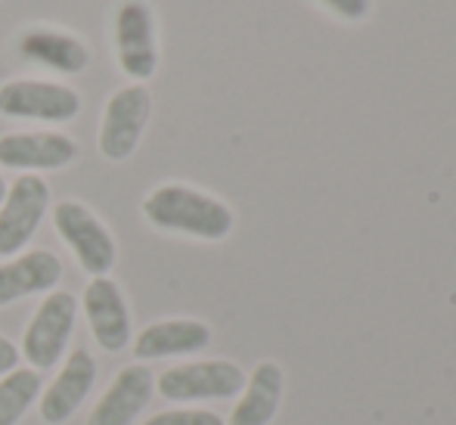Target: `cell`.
Returning <instances> with one entry per match:
<instances>
[{
    "label": "cell",
    "instance_id": "obj_1",
    "mask_svg": "<svg viewBox=\"0 0 456 425\" xmlns=\"http://www.w3.org/2000/svg\"><path fill=\"white\" fill-rule=\"evenodd\" d=\"M143 215L150 224L168 233L196 236L217 242L233 230V211L215 196L181 184H165L143 199Z\"/></svg>",
    "mask_w": 456,
    "mask_h": 425
},
{
    "label": "cell",
    "instance_id": "obj_2",
    "mask_svg": "<svg viewBox=\"0 0 456 425\" xmlns=\"http://www.w3.org/2000/svg\"><path fill=\"white\" fill-rule=\"evenodd\" d=\"M75 320H78V301L69 292H47L35 317L28 320L22 336V354L28 360L31 370H53L60 357L66 354L69 339L75 332Z\"/></svg>",
    "mask_w": 456,
    "mask_h": 425
},
{
    "label": "cell",
    "instance_id": "obj_3",
    "mask_svg": "<svg viewBox=\"0 0 456 425\" xmlns=\"http://www.w3.org/2000/svg\"><path fill=\"white\" fill-rule=\"evenodd\" d=\"M246 385V372L230 360H196L165 370L156 379V391L165 401L190 404V401H224L233 397Z\"/></svg>",
    "mask_w": 456,
    "mask_h": 425
},
{
    "label": "cell",
    "instance_id": "obj_4",
    "mask_svg": "<svg viewBox=\"0 0 456 425\" xmlns=\"http://www.w3.org/2000/svg\"><path fill=\"white\" fill-rule=\"evenodd\" d=\"M152 115V96L143 85L121 87L109 96L100 121V152L109 162H125L140 146L146 121Z\"/></svg>",
    "mask_w": 456,
    "mask_h": 425
},
{
    "label": "cell",
    "instance_id": "obj_5",
    "mask_svg": "<svg viewBox=\"0 0 456 425\" xmlns=\"http://www.w3.org/2000/svg\"><path fill=\"white\" fill-rule=\"evenodd\" d=\"M53 224H56V233L62 236L72 255L78 257V264L87 270L91 276H109V270L115 267V240L102 221L94 215L91 208H85L81 202H60L53 208Z\"/></svg>",
    "mask_w": 456,
    "mask_h": 425
},
{
    "label": "cell",
    "instance_id": "obj_6",
    "mask_svg": "<svg viewBox=\"0 0 456 425\" xmlns=\"http://www.w3.org/2000/svg\"><path fill=\"white\" fill-rule=\"evenodd\" d=\"M50 208V186L37 174H22L0 202V255H19Z\"/></svg>",
    "mask_w": 456,
    "mask_h": 425
},
{
    "label": "cell",
    "instance_id": "obj_7",
    "mask_svg": "<svg viewBox=\"0 0 456 425\" xmlns=\"http://www.w3.org/2000/svg\"><path fill=\"white\" fill-rule=\"evenodd\" d=\"M81 112V100L72 87L53 81H6L0 87V115L10 119H35L66 125Z\"/></svg>",
    "mask_w": 456,
    "mask_h": 425
},
{
    "label": "cell",
    "instance_id": "obj_8",
    "mask_svg": "<svg viewBox=\"0 0 456 425\" xmlns=\"http://www.w3.org/2000/svg\"><path fill=\"white\" fill-rule=\"evenodd\" d=\"M115 44H118V66L127 78L146 81L156 75V25L143 0H127L115 19Z\"/></svg>",
    "mask_w": 456,
    "mask_h": 425
},
{
    "label": "cell",
    "instance_id": "obj_9",
    "mask_svg": "<svg viewBox=\"0 0 456 425\" xmlns=\"http://www.w3.org/2000/svg\"><path fill=\"white\" fill-rule=\"evenodd\" d=\"M85 317L94 332V341L109 354H118L131 341V311L121 295L118 282L109 276H94L85 289Z\"/></svg>",
    "mask_w": 456,
    "mask_h": 425
},
{
    "label": "cell",
    "instance_id": "obj_10",
    "mask_svg": "<svg viewBox=\"0 0 456 425\" xmlns=\"http://www.w3.org/2000/svg\"><path fill=\"white\" fill-rule=\"evenodd\" d=\"M94 382H96L94 354H87L85 347H78V351L69 354V360L62 364L60 376L53 379V385H50V388L44 391L41 401H37V413H41V420L47 425L69 422L75 413H78L81 404L87 401Z\"/></svg>",
    "mask_w": 456,
    "mask_h": 425
},
{
    "label": "cell",
    "instance_id": "obj_11",
    "mask_svg": "<svg viewBox=\"0 0 456 425\" xmlns=\"http://www.w3.org/2000/svg\"><path fill=\"white\" fill-rule=\"evenodd\" d=\"M78 156V146L66 134H6L0 137V165L12 171H56L66 168Z\"/></svg>",
    "mask_w": 456,
    "mask_h": 425
},
{
    "label": "cell",
    "instance_id": "obj_12",
    "mask_svg": "<svg viewBox=\"0 0 456 425\" xmlns=\"http://www.w3.org/2000/svg\"><path fill=\"white\" fill-rule=\"evenodd\" d=\"M156 391V379L143 364H131L112 379L106 395L96 401L87 425H134Z\"/></svg>",
    "mask_w": 456,
    "mask_h": 425
},
{
    "label": "cell",
    "instance_id": "obj_13",
    "mask_svg": "<svg viewBox=\"0 0 456 425\" xmlns=\"http://www.w3.org/2000/svg\"><path fill=\"white\" fill-rule=\"evenodd\" d=\"M62 276V264L47 249H31L0 264V307L12 305L28 295L53 292Z\"/></svg>",
    "mask_w": 456,
    "mask_h": 425
},
{
    "label": "cell",
    "instance_id": "obj_14",
    "mask_svg": "<svg viewBox=\"0 0 456 425\" xmlns=\"http://www.w3.org/2000/svg\"><path fill=\"white\" fill-rule=\"evenodd\" d=\"M208 341H211V330L202 320H159V323H150L134 339V357L140 360L183 357V354L205 351Z\"/></svg>",
    "mask_w": 456,
    "mask_h": 425
},
{
    "label": "cell",
    "instance_id": "obj_15",
    "mask_svg": "<svg viewBox=\"0 0 456 425\" xmlns=\"http://www.w3.org/2000/svg\"><path fill=\"white\" fill-rule=\"evenodd\" d=\"M240 404L230 413V425H267L280 410L282 397V370L273 360H261L255 372L242 385Z\"/></svg>",
    "mask_w": 456,
    "mask_h": 425
},
{
    "label": "cell",
    "instance_id": "obj_16",
    "mask_svg": "<svg viewBox=\"0 0 456 425\" xmlns=\"http://www.w3.org/2000/svg\"><path fill=\"white\" fill-rule=\"evenodd\" d=\"M28 60L41 62V66L53 69V72H62V75H75L87 66V47L72 35H60V31H28L19 44Z\"/></svg>",
    "mask_w": 456,
    "mask_h": 425
},
{
    "label": "cell",
    "instance_id": "obj_17",
    "mask_svg": "<svg viewBox=\"0 0 456 425\" xmlns=\"http://www.w3.org/2000/svg\"><path fill=\"white\" fill-rule=\"evenodd\" d=\"M41 395V376L37 370H12L0 376V425H19L28 413L31 404Z\"/></svg>",
    "mask_w": 456,
    "mask_h": 425
},
{
    "label": "cell",
    "instance_id": "obj_18",
    "mask_svg": "<svg viewBox=\"0 0 456 425\" xmlns=\"http://www.w3.org/2000/svg\"><path fill=\"white\" fill-rule=\"evenodd\" d=\"M143 425H227L211 410H165V413L150 416Z\"/></svg>",
    "mask_w": 456,
    "mask_h": 425
},
{
    "label": "cell",
    "instance_id": "obj_19",
    "mask_svg": "<svg viewBox=\"0 0 456 425\" xmlns=\"http://www.w3.org/2000/svg\"><path fill=\"white\" fill-rule=\"evenodd\" d=\"M323 4H330V10H336L338 16H345V19H361L366 16L370 0H323Z\"/></svg>",
    "mask_w": 456,
    "mask_h": 425
},
{
    "label": "cell",
    "instance_id": "obj_20",
    "mask_svg": "<svg viewBox=\"0 0 456 425\" xmlns=\"http://www.w3.org/2000/svg\"><path fill=\"white\" fill-rule=\"evenodd\" d=\"M19 357H22V354H19V347L12 345L10 339L0 336V376H6V372L16 370V366H19Z\"/></svg>",
    "mask_w": 456,
    "mask_h": 425
},
{
    "label": "cell",
    "instance_id": "obj_21",
    "mask_svg": "<svg viewBox=\"0 0 456 425\" xmlns=\"http://www.w3.org/2000/svg\"><path fill=\"white\" fill-rule=\"evenodd\" d=\"M4 196H6V184H4V177H0V202H4Z\"/></svg>",
    "mask_w": 456,
    "mask_h": 425
}]
</instances>
